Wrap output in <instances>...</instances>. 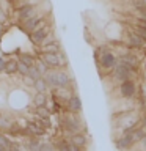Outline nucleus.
Masks as SVG:
<instances>
[{"mask_svg":"<svg viewBox=\"0 0 146 151\" xmlns=\"http://www.w3.org/2000/svg\"><path fill=\"white\" fill-rule=\"evenodd\" d=\"M118 63H122V65L129 66V68L134 69V71H138V68H140V58L130 50L118 57Z\"/></svg>","mask_w":146,"mask_h":151,"instance_id":"7","label":"nucleus"},{"mask_svg":"<svg viewBox=\"0 0 146 151\" xmlns=\"http://www.w3.org/2000/svg\"><path fill=\"white\" fill-rule=\"evenodd\" d=\"M46 24H47V21H46L44 14H35V16H31V17L25 19L24 22H21V25H22V30L28 35V33H31L36 28L46 25Z\"/></svg>","mask_w":146,"mask_h":151,"instance_id":"1","label":"nucleus"},{"mask_svg":"<svg viewBox=\"0 0 146 151\" xmlns=\"http://www.w3.org/2000/svg\"><path fill=\"white\" fill-rule=\"evenodd\" d=\"M3 150H5V148H3V146H2V145H0V151H3Z\"/></svg>","mask_w":146,"mask_h":151,"instance_id":"34","label":"nucleus"},{"mask_svg":"<svg viewBox=\"0 0 146 151\" xmlns=\"http://www.w3.org/2000/svg\"><path fill=\"white\" fill-rule=\"evenodd\" d=\"M5 32H6V28H5V24H0V40H2V36L5 35Z\"/></svg>","mask_w":146,"mask_h":151,"instance_id":"29","label":"nucleus"},{"mask_svg":"<svg viewBox=\"0 0 146 151\" xmlns=\"http://www.w3.org/2000/svg\"><path fill=\"white\" fill-rule=\"evenodd\" d=\"M135 24H138V25H143V27H146V19H137Z\"/></svg>","mask_w":146,"mask_h":151,"instance_id":"30","label":"nucleus"},{"mask_svg":"<svg viewBox=\"0 0 146 151\" xmlns=\"http://www.w3.org/2000/svg\"><path fill=\"white\" fill-rule=\"evenodd\" d=\"M63 49H61V44L60 41L57 40L54 42H50V44L47 46H41V52H52V54H58V52H61Z\"/></svg>","mask_w":146,"mask_h":151,"instance_id":"15","label":"nucleus"},{"mask_svg":"<svg viewBox=\"0 0 146 151\" xmlns=\"http://www.w3.org/2000/svg\"><path fill=\"white\" fill-rule=\"evenodd\" d=\"M54 41H57V36H55V33H49L46 38H44V41H42V44L41 46H47V44H50V42H54Z\"/></svg>","mask_w":146,"mask_h":151,"instance_id":"25","label":"nucleus"},{"mask_svg":"<svg viewBox=\"0 0 146 151\" xmlns=\"http://www.w3.org/2000/svg\"><path fill=\"white\" fill-rule=\"evenodd\" d=\"M14 13H16V16H17L19 24H21V22L25 21V19L35 16V14L38 13V5L30 2V3H27V5H24V6H21V8L14 9Z\"/></svg>","mask_w":146,"mask_h":151,"instance_id":"4","label":"nucleus"},{"mask_svg":"<svg viewBox=\"0 0 146 151\" xmlns=\"http://www.w3.org/2000/svg\"><path fill=\"white\" fill-rule=\"evenodd\" d=\"M27 76H30L31 79H39V77H42V74H41V71L38 69V66L36 65H31V66H28V74Z\"/></svg>","mask_w":146,"mask_h":151,"instance_id":"20","label":"nucleus"},{"mask_svg":"<svg viewBox=\"0 0 146 151\" xmlns=\"http://www.w3.org/2000/svg\"><path fill=\"white\" fill-rule=\"evenodd\" d=\"M33 88H35V91H44L47 93V90H49V85H47L46 79L44 77H39L35 80V83H33Z\"/></svg>","mask_w":146,"mask_h":151,"instance_id":"17","label":"nucleus"},{"mask_svg":"<svg viewBox=\"0 0 146 151\" xmlns=\"http://www.w3.org/2000/svg\"><path fill=\"white\" fill-rule=\"evenodd\" d=\"M55 145L54 143H41L39 145V150H54Z\"/></svg>","mask_w":146,"mask_h":151,"instance_id":"27","label":"nucleus"},{"mask_svg":"<svg viewBox=\"0 0 146 151\" xmlns=\"http://www.w3.org/2000/svg\"><path fill=\"white\" fill-rule=\"evenodd\" d=\"M0 145H2L5 150H11L13 142H11V139H8V137L5 135V132H0Z\"/></svg>","mask_w":146,"mask_h":151,"instance_id":"21","label":"nucleus"},{"mask_svg":"<svg viewBox=\"0 0 146 151\" xmlns=\"http://www.w3.org/2000/svg\"><path fill=\"white\" fill-rule=\"evenodd\" d=\"M25 127H27V132H28V137H42L46 134V129L42 127V124L39 121H27L25 123Z\"/></svg>","mask_w":146,"mask_h":151,"instance_id":"8","label":"nucleus"},{"mask_svg":"<svg viewBox=\"0 0 146 151\" xmlns=\"http://www.w3.org/2000/svg\"><path fill=\"white\" fill-rule=\"evenodd\" d=\"M146 135V127H135L134 132H132V137H134V143H140L143 140V137Z\"/></svg>","mask_w":146,"mask_h":151,"instance_id":"18","label":"nucleus"},{"mask_svg":"<svg viewBox=\"0 0 146 151\" xmlns=\"http://www.w3.org/2000/svg\"><path fill=\"white\" fill-rule=\"evenodd\" d=\"M135 143H134V137L132 134H121L120 139L115 140V146L120 150H127V148H132Z\"/></svg>","mask_w":146,"mask_h":151,"instance_id":"9","label":"nucleus"},{"mask_svg":"<svg viewBox=\"0 0 146 151\" xmlns=\"http://www.w3.org/2000/svg\"><path fill=\"white\" fill-rule=\"evenodd\" d=\"M17 58H8L6 60V63H5V71L3 73L5 74H8V76H13V74H17Z\"/></svg>","mask_w":146,"mask_h":151,"instance_id":"12","label":"nucleus"},{"mask_svg":"<svg viewBox=\"0 0 146 151\" xmlns=\"http://www.w3.org/2000/svg\"><path fill=\"white\" fill-rule=\"evenodd\" d=\"M50 32H52V25L50 24H46V25H42L39 28H36V30H33L31 33H28V36H30V41L33 44L41 46L42 41H44V38L49 35Z\"/></svg>","mask_w":146,"mask_h":151,"instance_id":"5","label":"nucleus"},{"mask_svg":"<svg viewBox=\"0 0 146 151\" xmlns=\"http://www.w3.org/2000/svg\"><path fill=\"white\" fill-rule=\"evenodd\" d=\"M0 9H2V3H0Z\"/></svg>","mask_w":146,"mask_h":151,"instance_id":"35","label":"nucleus"},{"mask_svg":"<svg viewBox=\"0 0 146 151\" xmlns=\"http://www.w3.org/2000/svg\"><path fill=\"white\" fill-rule=\"evenodd\" d=\"M5 63H6V60H5L3 57H0V73L5 71Z\"/></svg>","mask_w":146,"mask_h":151,"instance_id":"28","label":"nucleus"},{"mask_svg":"<svg viewBox=\"0 0 146 151\" xmlns=\"http://www.w3.org/2000/svg\"><path fill=\"white\" fill-rule=\"evenodd\" d=\"M143 91H145V94H146V83H145V87H143Z\"/></svg>","mask_w":146,"mask_h":151,"instance_id":"33","label":"nucleus"},{"mask_svg":"<svg viewBox=\"0 0 146 151\" xmlns=\"http://www.w3.org/2000/svg\"><path fill=\"white\" fill-rule=\"evenodd\" d=\"M6 22H8V14L2 8V9H0V24H6Z\"/></svg>","mask_w":146,"mask_h":151,"instance_id":"26","label":"nucleus"},{"mask_svg":"<svg viewBox=\"0 0 146 151\" xmlns=\"http://www.w3.org/2000/svg\"><path fill=\"white\" fill-rule=\"evenodd\" d=\"M116 63H118V57L112 50L102 52L101 57H99V61H97V68H102L104 71H110L116 66Z\"/></svg>","mask_w":146,"mask_h":151,"instance_id":"3","label":"nucleus"},{"mask_svg":"<svg viewBox=\"0 0 146 151\" xmlns=\"http://www.w3.org/2000/svg\"><path fill=\"white\" fill-rule=\"evenodd\" d=\"M135 74H137V71L130 69L129 66H126L122 63H116V66L113 68V79L118 80V82H122V80H127V79H134Z\"/></svg>","mask_w":146,"mask_h":151,"instance_id":"2","label":"nucleus"},{"mask_svg":"<svg viewBox=\"0 0 146 151\" xmlns=\"http://www.w3.org/2000/svg\"><path fill=\"white\" fill-rule=\"evenodd\" d=\"M140 143H141V146H145V148H146V135L143 137V140H141Z\"/></svg>","mask_w":146,"mask_h":151,"instance_id":"32","label":"nucleus"},{"mask_svg":"<svg viewBox=\"0 0 146 151\" xmlns=\"http://www.w3.org/2000/svg\"><path fill=\"white\" fill-rule=\"evenodd\" d=\"M137 90H138V87H137L134 79H127V80L120 82V94L122 98H126V99L134 98L137 94Z\"/></svg>","mask_w":146,"mask_h":151,"instance_id":"6","label":"nucleus"},{"mask_svg":"<svg viewBox=\"0 0 146 151\" xmlns=\"http://www.w3.org/2000/svg\"><path fill=\"white\" fill-rule=\"evenodd\" d=\"M36 58H38L36 55L27 54V52H19V58H17V60H21V61H24L25 65L31 66V65H35V63H36Z\"/></svg>","mask_w":146,"mask_h":151,"instance_id":"16","label":"nucleus"},{"mask_svg":"<svg viewBox=\"0 0 146 151\" xmlns=\"http://www.w3.org/2000/svg\"><path fill=\"white\" fill-rule=\"evenodd\" d=\"M13 123H14V121H11L9 118L0 115V132H8L9 127L13 126Z\"/></svg>","mask_w":146,"mask_h":151,"instance_id":"19","label":"nucleus"},{"mask_svg":"<svg viewBox=\"0 0 146 151\" xmlns=\"http://www.w3.org/2000/svg\"><path fill=\"white\" fill-rule=\"evenodd\" d=\"M17 74L22 76V77L28 74V65H25V63H24V61H21V60L17 61Z\"/></svg>","mask_w":146,"mask_h":151,"instance_id":"23","label":"nucleus"},{"mask_svg":"<svg viewBox=\"0 0 146 151\" xmlns=\"http://www.w3.org/2000/svg\"><path fill=\"white\" fill-rule=\"evenodd\" d=\"M82 99L79 98L77 93H74L72 96L68 99V110L69 112H74V113H80L82 112Z\"/></svg>","mask_w":146,"mask_h":151,"instance_id":"11","label":"nucleus"},{"mask_svg":"<svg viewBox=\"0 0 146 151\" xmlns=\"http://www.w3.org/2000/svg\"><path fill=\"white\" fill-rule=\"evenodd\" d=\"M39 145H41L39 139L33 135L31 139H30V142L27 143V148H28V150H33V151H38V150H39Z\"/></svg>","mask_w":146,"mask_h":151,"instance_id":"22","label":"nucleus"},{"mask_svg":"<svg viewBox=\"0 0 146 151\" xmlns=\"http://www.w3.org/2000/svg\"><path fill=\"white\" fill-rule=\"evenodd\" d=\"M35 115L38 118H50L54 113H52V109H49V107H47V104H46V106L35 107Z\"/></svg>","mask_w":146,"mask_h":151,"instance_id":"14","label":"nucleus"},{"mask_svg":"<svg viewBox=\"0 0 146 151\" xmlns=\"http://www.w3.org/2000/svg\"><path fill=\"white\" fill-rule=\"evenodd\" d=\"M141 126H143V127H146V115H145L143 118H141Z\"/></svg>","mask_w":146,"mask_h":151,"instance_id":"31","label":"nucleus"},{"mask_svg":"<svg viewBox=\"0 0 146 151\" xmlns=\"http://www.w3.org/2000/svg\"><path fill=\"white\" fill-rule=\"evenodd\" d=\"M132 28H134V30H135V32L138 33V35H140L141 38H143L145 41H146V27H143V25H138V24H135V25L132 27Z\"/></svg>","mask_w":146,"mask_h":151,"instance_id":"24","label":"nucleus"},{"mask_svg":"<svg viewBox=\"0 0 146 151\" xmlns=\"http://www.w3.org/2000/svg\"><path fill=\"white\" fill-rule=\"evenodd\" d=\"M31 104H33L35 107H38V106H46V104H47V94H46L44 91H36L35 96L31 98Z\"/></svg>","mask_w":146,"mask_h":151,"instance_id":"13","label":"nucleus"},{"mask_svg":"<svg viewBox=\"0 0 146 151\" xmlns=\"http://www.w3.org/2000/svg\"><path fill=\"white\" fill-rule=\"evenodd\" d=\"M69 142L71 143H74L75 146H79L80 150L85 148V146L88 145V135L85 134L83 131H80V132H75V134H72L69 137Z\"/></svg>","mask_w":146,"mask_h":151,"instance_id":"10","label":"nucleus"}]
</instances>
